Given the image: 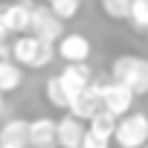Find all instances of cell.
<instances>
[{"label": "cell", "mask_w": 148, "mask_h": 148, "mask_svg": "<svg viewBox=\"0 0 148 148\" xmlns=\"http://www.w3.org/2000/svg\"><path fill=\"white\" fill-rule=\"evenodd\" d=\"M110 79L131 87L134 96L148 93V58L142 55H119L110 64Z\"/></svg>", "instance_id": "1"}, {"label": "cell", "mask_w": 148, "mask_h": 148, "mask_svg": "<svg viewBox=\"0 0 148 148\" xmlns=\"http://www.w3.org/2000/svg\"><path fill=\"white\" fill-rule=\"evenodd\" d=\"M55 58V44H47L35 35H18L12 41V61L21 64V67H29V70H41L47 67L49 61Z\"/></svg>", "instance_id": "2"}, {"label": "cell", "mask_w": 148, "mask_h": 148, "mask_svg": "<svg viewBox=\"0 0 148 148\" xmlns=\"http://www.w3.org/2000/svg\"><path fill=\"white\" fill-rule=\"evenodd\" d=\"M113 142L119 148H142V145H148V116L142 110H131L128 116H122L116 122Z\"/></svg>", "instance_id": "3"}, {"label": "cell", "mask_w": 148, "mask_h": 148, "mask_svg": "<svg viewBox=\"0 0 148 148\" xmlns=\"http://www.w3.org/2000/svg\"><path fill=\"white\" fill-rule=\"evenodd\" d=\"M134 99H136V96H134L131 87H125V84H119V82H113V79H102V108H105L108 113H113L116 119H122V116L131 113Z\"/></svg>", "instance_id": "4"}, {"label": "cell", "mask_w": 148, "mask_h": 148, "mask_svg": "<svg viewBox=\"0 0 148 148\" xmlns=\"http://www.w3.org/2000/svg\"><path fill=\"white\" fill-rule=\"evenodd\" d=\"M29 35L47 41V44H58L61 35H64V21L52 15L49 6H41L35 3V12H32V23H29Z\"/></svg>", "instance_id": "5"}, {"label": "cell", "mask_w": 148, "mask_h": 148, "mask_svg": "<svg viewBox=\"0 0 148 148\" xmlns=\"http://www.w3.org/2000/svg\"><path fill=\"white\" fill-rule=\"evenodd\" d=\"M35 12V0H12V3H0V18H3L9 35H26Z\"/></svg>", "instance_id": "6"}, {"label": "cell", "mask_w": 148, "mask_h": 148, "mask_svg": "<svg viewBox=\"0 0 148 148\" xmlns=\"http://www.w3.org/2000/svg\"><path fill=\"white\" fill-rule=\"evenodd\" d=\"M70 116H76V119H82V122H90L99 110H105L102 108V82H93L84 93H79L76 99L70 102Z\"/></svg>", "instance_id": "7"}, {"label": "cell", "mask_w": 148, "mask_h": 148, "mask_svg": "<svg viewBox=\"0 0 148 148\" xmlns=\"http://www.w3.org/2000/svg\"><path fill=\"white\" fill-rule=\"evenodd\" d=\"M58 82H61L67 99L73 102L79 93H84V90L93 84V73H90L87 64H67V67L58 73Z\"/></svg>", "instance_id": "8"}, {"label": "cell", "mask_w": 148, "mask_h": 148, "mask_svg": "<svg viewBox=\"0 0 148 148\" xmlns=\"http://www.w3.org/2000/svg\"><path fill=\"white\" fill-rule=\"evenodd\" d=\"M55 55L64 58L67 64H84L90 58V41H87V35H82V32H64L61 41H58V47H55Z\"/></svg>", "instance_id": "9"}, {"label": "cell", "mask_w": 148, "mask_h": 148, "mask_svg": "<svg viewBox=\"0 0 148 148\" xmlns=\"http://www.w3.org/2000/svg\"><path fill=\"white\" fill-rule=\"evenodd\" d=\"M52 142H58V122H52L49 116H38L29 122V145L35 148H52Z\"/></svg>", "instance_id": "10"}, {"label": "cell", "mask_w": 148, "mask_h": 148, "mask_svg": "<svg viewBox=\"0 0 148 148\" xmlns=\"http://www.w3.org/2000/svg\"><path fill=\"white\" fill-rule=\"evenodd\" d=\"M84 134H87V128L82 125V119H76V116L58 119V145L61 148H82Z\"/></svg>", "instance_id": "11"}, {"label": "cell", "mask_w": 148, "mask_h": 148, "mask_svg": "<svg viewBox=\"0 0 148 148\" xmlns=\"http://www.w3.org/2000/svg\"><path fill=\"white\" fill-rule=\"evenodd\" d=\"M29 145V122L12 119L0 128V148H26Z\"/></svg>", "instance_id": "12"}, {"label": "cell", "mask_w": 148, "mask_h": 148, "mask_svg": "<svg viewBox=\"0 0 148 148\" xmlns=\"http://www.w3.org/2000/svg\"><path fill=\"white\" fill-rule=\"evenodd\" d=\"M21 82H23V70H21V64H15V61H9V58H0V93H15L18 87H21Z\"/></svg>", "instance_id": "13"}, {"label": "cell", "mask_w": 148, "mask_h": 148, "mask_svg": "<svg viewBox=\"0 0 148 148\" xmlns=\"http://www.w3.org/2000/svg\"><path fill=\"white\" fill-rule=\"evenodd\" d=\"M44 96H47V102H49L52 108H61V110H67V108H70V99H67V93H64V87H61L58 76L47 79V84H44Z\"/></svg>", "instance_id": "14"}, {"label": "cell", "mask_w": 148, "mask_h": 148, "mask_svg": "<svg viewBox=\"0 0 148 148\" xmlns=\"http://www.w3.org/2000/svg\"><path fill=\"white\" fill-rule=\"evenodd\" d=\"M99 3H102V12H105L110 21H128L134 0H99Z\"/></svg>", "instance_id": "15"}, {"label": "cell", "mask_w": 148, "mask_h": 148, "mask_svg": "<svg viewBox=\"0 0 148 148\" xmlns=\"http://www.w3.org/2000/svg\"><path fill=\"white\" fill-rule=\"evenodd\" d=\"M47 6L52 9L55 18L70 21V18H76V15L82 12V0H47Z\"/></svg>", "instance_id": "16"}, {"label": "cell", "mask_w": 148, "mask_h": 148, "mask_svg": "<svg viewBox=\"0 0 148 148\" xmlns=\"http://www.w3.org/2000/svg\"><path fill=\"white\" fill-rule=\"evenodd\" d=\"M128 23L136 32H148V0H134L131 15H128Z\"/></svg>", "instance_id": "17"}, {"label": "cell", "mask_w": 148, "mask_h": 148, "mask_svg": "<svg viewBox=\"0 0 148 148\" xmlns=\"http://www.w3.org/2000/svg\"><path fill=\"white\" fill-rule=\"evenodd\" d=\"M110 142L113 139H105V136H99V134H84V139H82V148H110Z\"/></svg>", "instance_id": "18"}, {"label": "cell", "mask_w": 148, "mask_h": 148, "mask_svg": "<svg viewBox=\"0 0 148 148\" xmlns=\"http://www.w3.org/2000/svg\"><path fill=\"white\" fill-rule=\"evenodd\" d=\"M0 110H3V93H0Z\"/></svg>", "instance_id": "19"}, {"label": "cell", "mask_w": 148, "mask_h": 148, "mask_svg": "<svg viewBox=\"0 0 148 148\" xmlns=\"http://www.w3.org/2000/svg\"><path fill=\"white\" fill-rule=\"evenodd\" d=\"M142 148H148V145H142Z\"/></svg>", "instance_id": "20"}]
</instances>
